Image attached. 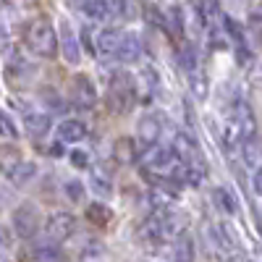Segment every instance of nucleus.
Listing matches in <instances>:
<instances>
[{"label": "nucleus", "mask_w": 262, "mask_h": 262, "mask_svg": "<svg viewBox=\"0 0 262 262\" xmlns=\"http://www.w3.org/2000/svg\"><path fill=\"white\" fill-rule=\"evenodd\" d=\"M27 48L39 55V58H53L55 48H58V34L55 27L50 24L48 18H34L29 29H27Z\"/></svg>", "instance_id": "nucleus-1"}, {"label": "nucleus", "mask_w": 262, "mask_h": 262, "mask_svg": "<svg viewBox=\"0 0 262 262\" xmlns=\"http://www.w3.org/2000/svg\"><path fill=\"white\" fill-rule=\"evenodd\" d=\"M134 79L128 74H116L107 84V105H111L113 113H126L131 105H134Z\"/></svg>", "instance_id": "nucleus-2"}, {"label": "nucleus", "mask_w": 262, "mask_h": 262, "mask_svg": "<svg viewBox=\"0 0 262 262\" xmlns=\"http://www.w3.org/2000/svg\"><path fill=\"white\" fill-rule=\"evenodd\" d=\"M42 226V217H39V210L32 205V202H24L13 210V231L21 236V238H32Z\"/></svg>", "instance_id": "nucleus-3"}, {"label": "nucleus", "mask_w": 262, "mask_h": 262, "mask_svg": "<svg viewBox=\"0 0 262 262\" xmlns=\"http://www.w3.org/2000/svg\"><path fill=\"white\" fill-rule=\"evenodd\" d=\"M76 228V221H74V215L69 212H55L48 217V223H45V233L50 242H66Z\"/></svg>", "instance_id": "nucleus-4"}, {"label": "nucleus", "mask_w": 262, "mask_h": 262, "mask_svg": "<svg viewBox=\"0 0 262 262\" xmlns=\"http://www.w3.org/2000/svg\"><path fill=\"white\" fill-rule=\"evenodd\" d=\"M160 134H163V116H160V113H147V116L139 121V126H137V137H139V142L147 144V147L158 144Z\"/></svg>", "instance_id": "nucleus-5"}, {"label": "nucleus", "mask_w": 262, "mask_h": 262, "mask_svg": "<svg viewBox=\"0 0 262 262\" xmlns=\"http://www.w3.org/2000/svg\"><path fill=\"white\" fill-rule=\"evenodd\" d=\"M118 60L123 63H134L142 58V42L134 32H126V34H118V45H116V53H113Z\"/></svg>", "instance_id": "nucleus-6"}, {"label": "nucleus", "mask_w": 262, "mask_h": 262, "mask_svg": "<svg viewBox=\"0 0 262 262\" xmlns=\"http://www.w3.org/2000/svg\"><path fill=\"white\" fill-rule=\"evenodd\" d=\"M71 95H74L76 105H81V107H92V105L97 102V90H95V84H92L90 76H84V74L74 76V81H71Z\"/></svg>", "instance_id": "nucleus-7"}, {"label": "nucleus", "mask_w": 262, "mask_h": 262, "mask_svg": "<svg viewBox=\"0 0 262 262\" xmlns=\"http://www.w3.org/2000/svg\"><path fill=\"white\" fill-rule=\"evenodd\" d=\"M60 50H63V58L69 63H79L81 60L79 39H76V34H74L69 21H60Z\"/></svg>", "instance_id": "nucleus-8"}, {"label": "nucleus", "mask_w": 262, "mask_h": 262, "mask_svg": "<svg viewBox=\"0 0 262 262\" xmlns=\"http://www.w3.org/2000/svg\"><path fill=\"white\" fill-rule=\"evenodd\" d=\"M142 163H144L149 170H165V168L173 163V149H170V147H158V144H152V147L144 152Z\"/></svg>", "instance_id": "nucleus-9"}, {"label": "nucleus", "mask_w": 262, "mask_h": 262, "mask_svg": "<svg viewBox=\"0 0 262 262\" xmlns=\"http://www.w3.org/2000/svg\"><path fill=\"white\" fill-rule=\"evenodd\" d=\"M84 137H86L84 121L69 118V121H60V123H58V139H60V142H81Z\"/></svg>", "instance_id": "nucleus-10"}, {"label": "nucleus", "mask_w": 262, "mask_h": 262, "mask_svg": "<svg viewBox=\"0 0 262 262\" xmlns=\"http://www.w3.org/2000/svg\"><path fill=\"white\" fill-rule=\"evenodd\" d=\"M173 152L181 158V163H194V160H202L200 158V147H196V142L186 134H179L176 137V144H173Z\"/></svg>", "instance_id": "nucleus-11"}, {"label": "nucleus", "mask_w": 262, "mask_h": 262, "mask_svg": "<svg viewBox=\"0 0 262 262\" xmlns=\"http://www.w3.org/2000/svg\"><path fill=\"white\" fill-rule=\"evenodd\" d=\"M34 173H37V163L32 160H18L8 168V181L21 186V184H27L29 179H34Z\"/></svg>", "instance_id": "nucleus-12"}, {"label": "nucleus", "mask_w": 262, "mask_h": 262, "mask_svg": "<svg viewBox=\"0 0 262 262\" xmlns=\"http://www.w3.org/2000/svg\"><path fill=\"white\" fill-rule=\"evenodd\" d=\"M24 126H27V134L32 139H42L50 131L53 123H50V116H45V113H32V116H27Z\"/></svg>", "instance_id": "nucleus-13"}, {"label": "nucleus", "mask_w": 262, "mask_h": 262, "mask_svg": "<svg viewBox=\"0 0 262 262\" xmlns=\"http://www.w3.org/2000/svg\"><path fill=\"white\" fill-rule=\"evenodd\" d=\"M116 45H118V32H113V29H102L100 34H97V42H95V53L97 55H102V58H111L113 53H116Z\"/></svg>", "instance_id": "nucleus-14"}, {"label": "nucleus", "mask_w": 262, "mask_h": 262, "mask_svg": "<svg viewBox=\"0 0 262 262\" xmlns=\"http://www.w3.org/2000/svg\"><path fill=\"white\" fill-rule=\"evenodd\" d=\"M137 144L131 142V139H116V144H113V158H116V163H121V165H128V163H134L137 160Z\"/></svg>", "instance_id": "nucleus-15"}, {"label": "nucleus", "mask_w": 262, "mask_h": 262, "mask_svg": "<svg viewBox=\"0 0 262 262\" xmlns=\"http://www.w3.org/2000/svg\"><path fill=\"white\" fill-rule=\"evenodd\" d=\"M86 217H90V221L95 223V226H107L113 221V212H111V207L107 205H102V202H95V205H90L86 207Z\"/></svg>", "instance_id": "nucleus-16"}, {"label": "nucleus", "mask_w": 262, "mask_h": 262, "mask_svg": "<svg viewBox=\"0 0 262 262\" xmlns=\"http://www.w3.org/2000/svg\"><path fill=\"white\" fill-rule=\"evenodd\" d=\"M212 202H215V207L221 210V212H226V215H233L236 212V200L231 196V191L228 189H212Z\"/></svg>", "instance_id": "nucleus-17"}, {"label": "nucleus", "mask_w": 262, "mask_h": 262, "mask_svg": "<svg viewBox=\"0 0 262 262\" xmlns=\"http://www.w3.org/2000/svg\"><path fill=\"white\" fill-rule=\"evenodd\" d=\"M242 155H244V163L257 170V165H259V142H257V137H249V139L242 142Z\"/></svg>", "instance_id": "nucleus-18"}, {"label": "nucleus", "mask_w": 262, "mask_h": 262, "mask_svg": "<svg viewBox=\"0 0 262 262\" xmlns=\"http://www.w3.org/2000/svg\"><path fill=\"white\" fill-rule=\"evenodd\" d=\"M84 13L90 18L102 21L111 16V6H107V0H84Z\"/></svg>", "instance_id": "nucleus-19"}, {"label": "nucleus", "mask_w": 262, "mask_h": 262, "mask_svg": "<svg viewBox=\"0 0 262 262\" xmlns=\"http://www.w3.org/2000/svg\"><path fill=\"white\" fill-rule=\"evenodd\" d=\"M176 262H194V242L189 233L179 236L176 242Z\"/></svg>", "instance_id": "nucleus-20"}, {"label": "nucleus", "mask_w": 262, "mask_h": 262, "mask_svg": "<svg viewBox=\"0 0 262 262\" xmlns=\"http://www.w3.org/2000/svg\"><path fill=\"white\" fill-rule=\"evenodd\" d=\"M0 137H6V139H16L18 137V128H16L13 118L6 111H0Z\"/></svg>", "instance_id": "nucleus-21"}, {"label": "nucleus", "mask_w": 262, "mask_h": 262, "mask_svg": "<svg viewBox=\"0 0 262 262\" xmlns=\"http://www.w3.org/2000/svg\"><path fill=\"white\" fill-rule=\"evenodd\" d=\"M34 259L37 262H63V254L58 249H50V247H42L34 252Z\"/></svg>", "instance_id": "nucleus-22"}, {"label": "nucleus", "mask_w": 262, "mask_h": 262, "mask_svg": "<svg viewBox=\"0 0 262 262\" xmlns=\"http://www.w3.org/2000/svg\"><path fill=\"white\" fill-rule=\"evenodd\" d=\"M66 194L71 202H84V184L81 181H69L66 184Z\"/></svg>", "instance_id": "nucleus-23"}, {"label": "nucleus", "mask_w": 262, "mask_h": 262, "mask_svg": "<svg viewBox=\"0 0 262 262\" xmlns=\"http://www.w3.org/2000/svg\"><path fill=\"white\" fill-rule=\"evenodd\" d=\"M215 233H217V242H221V247H223V249H233V244H236V242L231 238V231H228L226 226H217V228H215Z\"/></svg>", "instance_id": "nucleus-24"}, {"label": "nucleus", "mask_w": 262, "mask_h": 262, "mask_svg": "<svg viewBox=\"0 0 262 262\" xmlns=\"http://www.w3.org/2000/svg\"><path fill=\"white\" fill-rule=\"evenodd\" d=\"M191 90H194V95L200 97V100H205L207 97V81H205V76L200 79V76H191Z\"/></svg>", "instance_id": "nucleus-25"}, {"label": "nucleus", "mask_w": 262, "mask_h": 262, "mask_svg": "<svg viewBox=\"0 0 262 262\" xmlns=\"http://www.w3.org/2000/svg\"><path fill=\"white\" fill-rule=\"evenodd\" d=\"M69 158H71V165L74 168H86V163H90V155H86L84 149H74Z\"/></svg>", "instance_id": "nucleus-26"}, {"label": "nucleus", "mask_w": 262, "mask_h": 262, "mask_svg": "<svg viewBox=\"0 0 262 262\" xmlns=\"http://www.w3.org/2000/svg\"><path fill=\"white\" fill-rule=\"evenodd\" d=\"M181 60H184V66H186V69L189 71H194V66H196V60H194V50H184V55H181Z\"/></svg>", "instance_id": "nucleus-27"}, {"label": "nucleus", "mask_w": 262, "mask_h": 262, "mask_svg": "<svg viewBox=\"0 0 262 262\" xmlns=\"http://www.w3.org/2000/svg\"><path fill=\"white\" fill-rule=\"evenodd\" d=\"M231 262H249V259H244V257H233Z\"/></svg>", "instance_id": "nucleus-28"}]
</instances>
